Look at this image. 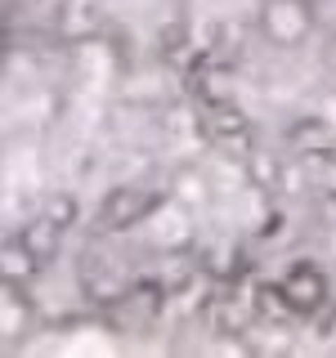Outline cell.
Masks as SVG:
<instances>
[{
    "mask_svg": "<svg viewBox=\"0 0 336 358\" xmlns=\"http://www.w3.org/2000/svg\"><path fill=\"white\" fill-rule=\"evenodd\" d=\"M255 31L278 50H300L318 31V0H260Z\"/></svg>",
    "mask_w": 336,
    "mask_h": 358,
    "instance_id": "6da1fadb",
    "label": "cell"
},
{
    "mask_svg": "<svg viewBox=\"0 0 336 358\" xmlns=\"http://www.w3.org/2000/svg\"><path fill=\"white\" fill-rule=\"evenodd\" d=\"M278 291V305L287 313H296V318H314V313L328 309V296H332V278L323 264L314 260H296L283 268V278L274 282Z\"/></svg>",
    "mask_w": 336,
    "mask_h": 358,
    "instance_id": "7a4b0ae2",
    "label": "cell"
},
{
    "mask_svg": "<svg viewBox=\"0 0 336 358\" xmlns=\"http://www.w3.org/2000/svg\"><path fill=\"white\" fill-rule=\"evenodd\" d=\"M157 206H162V197H157L153 188L117 184V188H108V193H104V201H99L94 229L99 233H130V229H139V224L148 220Z\"/></svg>",
    "mask_w": 336,
    "mask_h": 358,
    "instance_id": "3957f363",
    "label": "cell"
},
{
    "mask_svg": "<svg viewBox=\"0 0 336 358\" xmlns=\"http://www.w3.org/2000/svg\"><path fill=\"white\" fill-rule=\"evenodd\" d=\"M197 130H202L206 143H216L220 152L238 157V162L255 148V143H251V121H246V112L238 108V99H233V103H202Z\"/></svg>",
    "mask_w": 336,
    "mask_h": 358,
    "instance_id": "277c9868",
    "label": "cell"
},
{
    "mask_svg": "<svg viewBox=\"0 0 336 358\" xmlns=\"http://www.w3.org/2000/svg\"><path fill=\"white\" fill-rule=\"evenodd\" d=\"M188 94L202 103H233L238 99V76L229 63H211V59H193L188 67Z\"/></svg>",
    "mask_w": 336,
    "mask_h": 358,
    "instance_id": "5b68a950",
    "label": "cell"
},
{
    "mask_svg": "<svg viewBox=\"0 0 336 358\" xmlns=\"http://www.w3.org/2000/svg\"><path fill=\"white\" fill-rule=\"evenodd\" d=\"M287 148L309 166V162H318V157L336 152V126H332V121H318V117L291 121V130H287Z\"/></svg>",
    "mask_w": 336,
    "mask_h": 358,
    "instance_id": "8992f818",
    "label": "cell"
},
{
    "mask_svg": "<svg viewBox=\"0 0 336 358\" xmlns=\"http://www.w3.org/2000/svg\"><path fill=\"white\" fill-rule=\"evenodd\" d=\"M59 31L67 41H90L104 31V0H59Z\"/></svg>",
    "mask_w": 336,
    "mask_h": 358,
    "instance_id": "52a82bcc",
    "label": "cell"
},
{
    "mask_svg": "<svg viewBox=\"0 0 336 358\" xmlns=\"http://www.w3.org/2000/svg\"><path fill=\"white\" fill-rule=\"evenodd\" d=\"M41 264H45V260H41V255L18 238V233L5 242V251H0V278H5L9 287H27L31 278L41 273Z\"/></svg>",
    "mask_w": 336,
    "mask_h": 358,
    "instance_id": "ba28073f",
    "label": "cell"
},
{
    "mask_svg": "<svg viewBox=\"0 0 336 358\" xmlns=\"http://www.w3.org/2000/svg\"><path fill=\"white\" fill-rule=\"evenodd\" d=\"M18 238L27 242L31 251H36L41 260H45V264H50L54 255H59L63 229H59V224H50V220H45V215H31V220H27V224H22V229H18Z\"/></svg>",
    "mask_w": 336,
    "mask_h": 358,
    "instance_id": "9c48e42d",
    "label": "cell"
},
{
    "mask_svg": "<svg viewBox=\"0 0 336 358\" xmlns=\"http://www.w3.org/2000/svg\"><path fill=\"white\" fill-rule=\"evenodd\" d=\"M36 215H45L50 224H59V229L67 233V229L76 224V215H81V201H76L72 193H50V197L41 201V210H36Z\"/></svg>",
    "mask_w": 336,
    "mask_h": 358,
    "instance_id": "30bf717a",
    "label": "cell"
},
{
    "mask_svg": "<svg viewBox=\"0 0 336 358\" xmlns=\"http://www.w3.org/2000/svg\"><path fill=\"white\" fill-rule=\"evenodd\" d=\"M323 63H328V72L336 76V22H332V31H328V41H323Z\"/></svg>",
    "mask_w": 336,
    "mask_h": 358,
    "instance_id": "8fae6325",
    "label": "cell"
},
{
    "mask_svg": "<svg viewBox=\"0 0 336 358\" xmlns=\"http://www.w3.org/2000/svg\"><path fill=\"white\" fill-rule=\"evenodd\" d=\"M323 341H328V345H336V309L328 313V322H323Z\"/></svg>",
    "mask_w": 336,
    "mask_h": 358,
    "instance_id": "7c38bea8",
    "label": "cell"
}]
</instances>
